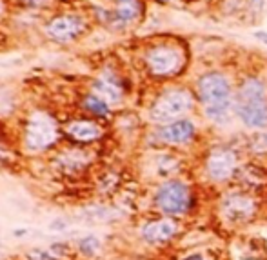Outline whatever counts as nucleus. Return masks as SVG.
<instances>
[{"label": "nucleus", "mask_w": 267, "mask_h": 260, "mask_svg": "<svg viewBox=\"0 0 267 260\" xmlns=\"http://www.w3.org/2000/svg\"><path fill=\"white\" fill-rule=\"evenodd\" d=\"M196 96L203 106V113L211 122L218 126L228 124L231 116L229 111L235 108L233 88L229 78L220 71L203 73L196 82Z\"/></svg>", "instance_id": "1"}, {"label": "nucleus", "mask_w": 267, "mask_h": 260, "mask_svg": "<svg viewBox=\"0 0 267 260\" xmlns=\"http://www.w3.org/2000/svg\"><path fill=\"white\" fill-rule=\"evenodd\" d=\"M195 106V96L186 88H169L162 91L149 108V118L156 124H171L178 116L189 113Z\"/></svg>", "instance_id": "2"}, {"label": "nucleus", "mask_w": 267, "mask_h": 260, "mask_svg": "<svg viewBox=\"0 0 267 260\" xmlns=\"http://www.w3.org/2000/svg\"><path fill=\"white\" fill-rule=\"evenodd\" d=\"M193 204H195V195L191 188L182 180H166L155 191V208L163 215H186L193 209Z\"/></svg>", "instance_id": "3"}, {"label": "nucleus", "mask_w": 267, "mask_h": 260, "mask_svg": "<svg viewBox=\"0 0 267 260\" xmlns=\"http://www.w3.org/2000/svg\"><path fill=\"white\" fill-rule=\"evenodd\" d=\"M143 62H146L149 75L158 76V78H169V76L178 75V71L183 68L186 55L178 46L160 42V44H153L146 51Z\"/></svg>", "instance_id": "4"}, {"label": "nucleus", "mask_w": 267, "mask_h": 260, "mask_svg": "<svg viewBox=\"0 0 267 260\" xmlns=\"http://www.w3.org/2000/svg\"><path fill=\"white\" fill-rule=\"evenodd\" d=\"M58 140V124L56 118L46 111H33L26 120L24 146L29 151H44Z\"/></svg>", "instance_id": "5"}, {"label": "nucleus", "mask_w": 267, "mask_h": 260, "mask_svg": "<svg viewBox=\"0 0 267 260\" xmlns=\"http://www.w3.org/2000/svg\"><path fill=\"white\" fill-rule=\"evenodd\" d=\"M258 204L251 195L242 191H231L220 200V216L229 224H248L255 218Z\"/></svg>", "instance_id": "6"}, {"label": "nucleus", "mask_w": 267, "mask_h": 260, "mask_svg": "<svg viewBox=\"0 0 267 260\" xmlns=\"http://www.w3.org/2000/svg\"><path fill=\"white\" fill-rule=\"evenodd\" d=\"M86 29H88V20L84 16L76 13H64V15L53 16L46 24V35L55 42L66 44L84 35Z\"/></svg>", "instance_id": "7"}, {"label": "nucleus", "mask_w": 267, "mask_h": 260, "mask_svg": "<svg viewBox=\"0 0 267 260\" xmlns=\"http://www.w3.org/2000/svg\"><path fill=\"white\" fill-rule=\"evenodd\" d=\"M206 175L218 184L231 180L236 175V153L225 146L211 149L206 158Z\"/></svg>", "instance_id": "8"}, {"label": "nucleus", "mask_w": 267, "mask_h": 260, "mask_svg": "<svg viewBox=\"0 0 267 260\" xmlns=\"http://www.w3.org/2000/svg\"><path fill=\"white\" fill-rule=\"evenodd\" d=\"M235 113L249 129L267 128V96L265 98L238 100L235 98Z\"/></svg>", "instance_id": "9"}, {"label": "nucleus", "mask_w": 267, "mask_h": 260, "mask_svg": "<svg viewBox=\"0 0 267 260\" xmlns=\"http://www.w3.org/2000/svg\"><path fill=\"white\" fill-rule=\"evenodd\" d=\"M196 133V126L193 124V120L189 118H178L171 124H166L156 131V136H158L162 142L166 144H188L189 140L195 136Z\"/></svg>", "instance_id": "10"}, {"label": "nucleus", "mask_w": 267, "mask_h": 260, "mask_svg": "<svg viewBox=\"0 0 267 260\" xmlns=\"http://www.w3.org/2000/svg\"><path fill=\"white\" fill-rule=\"evenodd\" d=\"M176 235V224L169 218H158V220H149L148 224H143L140 229V236L146 244L160 246L166 244L173 236Z\"/></svg>", "instance_id": "11"}, {"label": "nucleus", "mask_w": 267, "mask_h": 260, "mask_svg": "<svg viewBox=\"0 0 267 260\" xmlns=\"http://www.w3.org/2000/svg\"><path fill=\"white\" fill-rule=\"evenodd\" d=\"M66 133L69 136L76 140V142H82V144H89V142H95L102 136L104 129L100 128L96 122L88 118H78V120H73L66 126Z\"/></svg>", "instance_id": "12"}, {"label": "nucleus", "mask_w": 267, "mask_h": 260, "mask_svg": "<svg viewBox=\"0 0 267 260\" xmlns=\"http://www.w3.org/2000/svg\"><path fill=\"white\" fill-rule=\"evenodd\" d=\"M93 93L96 96L108 102L109 106L113 104H120L122 100V88H120V82L116 80V76L109 75V73H104L100 78L95 80L93 84Z\"/></svg>", "instance_id": "13"}, {"label": "nucleus", "mask_w": 267, "mask_h": 260, "mask_svg": "<svg viewBox=\"0 0 267 260\" xmlns=\"http://www.w3.org/2000/svg\"><path fill=\"white\" fill-rule=\"evenodd\" d=\"M56 164L66 175H76V173L84 171L86 166L89 164V158L80 149H68L60 156H56Z\"/></svg>", "instance_id": "14"}, {"label": "nucleus", "mask_w": 267, "mask_h": 260, "mask_svg": "<svg viewBox=\"0 0 267 260\" xmlns=\"http://www.w3.org/2000/svg\"><path fill=\"white\" fill-rule=\"evenodd\" d=\"M140 15H142V2L140 0H115L113 18L120 26L131 24Z\"/></svg>", "instance_id": "15"}, {"label": "nucleus", "mask_w": 267, "mask_h": 260, "mask_svg": "<svg viewBox=\"0 0 267 260\" xmlns=\"http://www.w3.org/2000/svg\"><path fill=\"white\" fill-rule=\"evenodd\" d=\"M267 88L262 80L256 78V76H248L243 80L236 93V98L238 100H253V98H265Z\"/></svg>", "instance_id": "16"}, {"label": "nucleus", "mask_w": 267, "mask_h": 260, "mask_svg": "<svg viewBox=\"0 0 267 260\" xmlns=\"http://www.w3.org/2000/svg\"><path fill=\"white\" fill-rule=\"evenodd\" d=\"M82 108L88 113H91V115L100 116V118H108L109 113H111V108H109L108 102H104V100L100 98V96H96L95 93H89V95H86L84 98H82Z\"/></svg>", "instance_id": "17"}, {"label": "nucleus", "mask_w": 267, "mask_h": 260, "mask_svg": "<svg viewBox=\"0 0 267 260\" xmlns=\"http://www.w3.org/2000/svg\"><path fill=\"white\" fill-rule=\"evenodd\" d=\"M248 148L255 155H267V129L256 131L255 135H251Z\"/></svg>", "instance_id": "18"}, {"label": "nucleus", "mask_w": 267, "mask_h": 260, "mask_svg": "<svg viewBox=\"0 0 267 260\" xmlns=\"http://www.w3.org/2000/svg\"><path fill=\"white\" fill-rule=\"evenodd\" d=\"M100 240H98V236H95V235H88V236H84V238H80V242H78V251L82 253L84 256H95L96 253L100 251Z\"/></svg>", "instance_id": "19"}, {"label": "nucleus", "mask_w": 267, "mask_h": 260, "mask_svg": "<svg viewBox=\"0 0 267 260\" xmlns=\"http://www.w3.org/2000/svg\"><path fill=\"white\" fill-rule=\"evenodd\" d=\"M26 260H60L58 256L53 255L49 249H40V248H33L29 251H26L24 255Z\"/></svg>", "instance_id": "20"}, {"label": "nucleus", "mask_w": 267, "mask_h": 260, "mask_svg": "<svg viewBox=\"0 0 267 260\" xmlns=\"http://www.w3.org/2000/svg\"><path fill=\"white\" fill-rule=\"evenodd\" d=\"M49 251H51L53 255L58 256V258H60V256H66V255H68V253H69V248H68L66 244H60V242H56V244H53L51 248H49Z\"/></svg>", "instance_id": "21"}, {"label": "nucleus", "mask_w": 267, "mask_h": 260, "mask_svg": "<svg viewBox=\"0 0 267 260\" xmlns=\"http://www.w3.org/2000/svg\"><path fill=\"white\" fill-rule=\"evenodd\" d=\"M24 6H29V8H40V6H46L49 0H18Z\"/></svg>", "instance_id": "22"}, {"label": "nucleus", "mask_w": 267, "mask_h": 260, "mask_svg": "<svg viewBox=\"0 0 267 260\" xmlns=\"http://www.w3.org/2000/svg\"><path fill=\"white\" fill-rule=\"evenodd\" d=\"M255 38L260 40L262 44L267 46V31H256V33H255Z\"/></svg>", "instance_id": "23"}, {"label": "nucleus", "mask_w": 267, "mask_h": 260, "mask_svg": "<svg viewBox=\"0 0 267 260\" xmlns=\"http://www.w3.org/2000/svg\"><path fill=\"white\" fill-rule=\"evenodd\" d=\"M0 13H2V0H0Z\"/></svg>", "instance_id": "24"}]
</instances>
